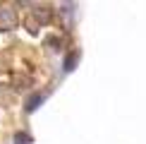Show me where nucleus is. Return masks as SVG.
<instances>
[{
  "instance_id": "3",
  "label": "nucleus",
  "mask_w": 146,
  "mask_h": 144,
  "mask_svg": "<svg viewBox=\"0 0 146 144\" xmlns=\"http://www.w3.org/2000/svg\"><path fill=\"white\" fill-rule=\"evenodd\" d=\"M15 142H17V144H27V142H29V137H27V135H17V137H15Z\"/></svg>"
},
{
  "instance_id": "1",
  "label": "nucleus",
  "mask_w": 146,
  "mask_h": 144,
  "mask_svg": "<svg viewBox=\"0 0 146 144\" xmlns=\"http://www.w3.org/2000/svg\"><path fill=\"white\" fill-rule=\"evenodd\" d=\"M17 24V12L10 5H0V31H10Z\"/></svg>"
},
{
  "instance_id": "4",
  "label": "nucleus",
  "mask_w": 146,
  "mask_h": 144,
  "mask_svg": "<svg viewBox=\"0 0 146 144\" xmlns=\"http://www.w3.org/2000/svg\"><path fill=\"white\" fill-rule=\"evenodd\" d=\"M72 65H74V58L70 55V58H67V63H65V72H70V70H72Z\"/></svg>"
},
{
  "instance_id": "2",
  "label": "nucleus",
  "mask_w": 146,
  "mask_h": 144,
  "mask_svg": "<svg viewBox=\"0 0 146 144\" xmlns=\"http://www.w3.org/2000/svg\"><path fill=\"white\" fill-rule=\"evenodd\" d=\"M41 101H43V96H41V94H36V96H31V99L27 101V111H29V113H31V111H36V108H38V103H41Z\"/></svg>"
}]
</instances>
